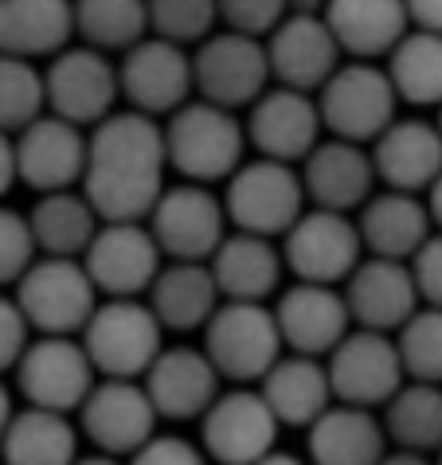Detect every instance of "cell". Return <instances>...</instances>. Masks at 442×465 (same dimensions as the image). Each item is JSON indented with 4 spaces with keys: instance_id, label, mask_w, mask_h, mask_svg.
<instances>
[{
    "instance_id": "6da1fadb",
    "label": "cell",
    "mask_w": 442,
    "mask_h": 465,
    "mask_svg": "<svg viewBox=\"0 0 442 465\" xmlns=\"http://www.w3.org/2000/svg\"><path fill=\"white\" fill-rule=\"evenodd\" d=\"M165 129L153 114L122 110L95 125L86 141L83 196L98 219H146L165 192Z\"/></svg>"
},
{
    "instance_id": "7a4b0ae2",
    "label": "cell",
    "mask_w": 442,
    "mask_h": 465,
    "mask_svg": "<svg viewBox=\"0 0 442 465\" xmlns=\"http://www.w3.org/2000/svg\"><path fill=\"white\" fill-rule=\"evenodd\" d=\"M246 129L227 106L216 102H185L180 110L168 114L165 125V149L168 169H176L185 180L196 184H216L227 180L243 164Z\"/></svg>"
},
{
    "instance_id": "3957f363",
    "label": "cell",
    "mask_w": 442,
    "mask_h": 465,
    "mask_svg": "<svg viewBox=\"0 0 442 465\" xmlns=\"http://www.w3.org/2000/svg\"><path fill=\"white\" fill-rule=\"evenodd\" d=\"M278 313L263 302H224L204 325V352L224 380H263L282 356Z\"/></svg>"
},
{
    "instance_id": "277c9868",
    "label": "cell",
    "mask_w": 442,
    "mask_h": 465,
    "mask_svg": "<svg viewBox=\"0 0 442 465\" xmlns=\"http://www.w3.org/2000/svg\"><path fill=\"white\" fill-rule=\"evenodd\" d=\"M161 317L137 297H110L90 313L83 344L102 376L137 380L161 356Z\"/></svg>"
},
{
    "instance_id": "5b68a950",
    "label": "cell",
    "mask_w": 442,
    "mask_h": 465,
    "mask_svg": "<svg viewBox=\"0 0 442 465\" xmlns=\"http://www.w3.org/2000/svg\"><path fill=\"white\" fill-rule=\"evenodd\" d=\"M95 297L98 286L90 278L86 262H75L67 254L40 258L16 282V302L35 332H59V337L83 332L90 313L98 309Z\"/></svg>"
},
{
    "instance_id": "8992f818",
    "label": "cell",
    "mask_w": 442,
    "mask_h": 465,
    "mask_svg": "<svg viewBox=\"0 0 442 465\" xmlns=\"http://www.w3.org/2000/svg\"><path fill=\"white\" fill-rule=\"evenodd\" d=\"M306 200H309L306 184L290 169V161L258 157L251 164H239L227 176L224 208L239 231H255V235L275 239L297 223V215L306 212Z\"/></svg>"
},
{
    "instance_id": "52a82bcc",
    "label": "cell",
    "mask_w": 442,
    "mask_h": 465,
    "mask_svg": "<svg viewBox=\"0 0 442 465\" xmlns=\"http://www.w3.org/2000/svg\"><path fill=\"white\" fill-rule=\"evenodd\" d=\"M399 90L392 74L372 67L368 59H357L348 67H337L329 83L321 86V122L333 137L345 141H376L387 125L396 122Z\"/></svg>"
},
{
    "instance_id": "ba28073f",
    "label": "cell",
    "mask_w": 442,
    "mask_h": 465,
    "mask_svg": "<svg viewBox=\"0 0 442 465\" xmlns=\"http://www.w3.org/2000/svg\"><path fill=\"white\" fill-rule=\"evenodd\" d=\"M360 227L348 219V212L314 208L302 212L297 223L282 235V258L297 274V282H348V274L360 266Z\"/></svg>"
},
{
    "instance_id": "9c48e42d",
    "label": "cell",
    "mask_w": 442,
    "mask_h": 465,
    "mask_svg": "<svg viewBox=\"0 0 442 465\" xmlns=\"http://www.w3.org/2000/svg\"><path fill=\"white\" fill-rule=\"evenodd\" d=\"M192 71H196V90L227 110H243L263 94L270 74V55L258 44V35L246 32H219L200 40L196 55H192Z\"/></svg>"
},
{
    "instance_id": "30bf717a",
    "label": "cell",
    "mask_w": 442,
    "mask_h": 465,
    "mask_svg": "<svg viewBox=\"0 0 442 465\" xmlns=\"http://www.w3.org/2000/svg\"><path fill=\"white\" fill-rule=\"evenodd\" d=\"M95 360L86 344L59 332H40V341L28 344V352L16 364V383L28 403L51 407V411H71L83 407V399L95 387Z\"/></svg>"
},
{
    "instance_id": "8fae6325",
    "label": "cell",
    "mask_w": 442,
    "mask_h": 465,
    "mask_svg": "<svg viewBox=\"0 0 442 465\" xmlns=\"http://www.w3.org/2000/svg\"><path fill=\"white\" fill-rule=\"evenodd\" d=\"M161 242L153 231H146L137 219H106L90 247L83 251V262L95 278L98 293L106 297H137L149 293L153 278L161 274Z\"/></svg>"
},
{
    "instance_id": "7c38bea8",
    "label": "cell",
    "mask_w": 442,
    "mask_h": 465,
    "mask_svg": "<svg viewBox=\"0 0 442 465\" xmlns=\"http://www.w3.org/2000/svg\"><path fill=\"white\" fill-rule=\"evenodd\" d=\"M47 110L75 125H98L122 94L118 67L98 47H63L47 67Z\"/></svg>"
},
{
    "instance_id": "4fadbf2b",
    "label": "cell",
    "mask_w": 442,
    "mask_h": 465,
    "mask_svg": "<svg viewBox=\"0 0 442 465\" xmlns=\"http://www.w3.org/2000/svg\"><path fill=\"white\" fill-rule=\"evenodd\" d=\"M403 356L399 344L380 329H357L345 332V341L329 352V380L333 395L341 403L357 407H380L403 387Z\"/></svg>"
},
{
    "instance_id": "5bb4252c",
    "label": "cell",
    "mask_w": 442,
    "mask_h": 465,
    "mask_svg": "<svg viewBox=\"0 0 442 465\" xmlns=\"http://www.w3.org/2000/svg\"><path fill=\"white\" fill-rule=\"evenodd\" d=\"M149 231L157 235L168 258L207 262L216 247L227 239V208L196 180L161 192L149 212Z\"/></svg>"
},
{
    "instance_id": "9a60e30c",
    "label": "cell",
    "mask_w": 442,
    "mask_h": 465,
    "mask_svg": "<svg viewBox=\"0 0 442 465\" xmlns=\"http://www.w3.org/2000/svg\"><path fill=\"white\" fill-rule=\"evenodd\" d=\"M118 79L129 106L165 118L188 102V90L196 86V71H192L185 44L153 35V40H137L134 47H126Z\"/></svg>"
},
{
    "instance_id": "2e32d148",
    "label": "cell",
    "mask_w": 442,
    "mask_h": 465,
    "mask_svg": "<svg viewBox=\"0 0 442 465\" xmlns=\"http://www.w3.org/2000/svg\"><path fill=\"white\" fill-rule=\"evenodd\" d=\"M157 419L161 415L146 387H137L134 380H118V376H106V383L90 387V395L79 407L83 434L102 454H137L153 438Z\"/></svg>"
},
{
    "instance_id": "e0dca14e",
    "label": "cell",
    "mask_w": 442,
    "mask_h": 465,
    "mask_svg": "<svg viewBox=\"0 0 442 465\" xmlns=\"http://www.w3.org/2000/svg\"><path fill=\"white\" fill-rule=\"evenodd\" d=\"M278 415L263 391H227L204 411V450L216 461L251 465L266 461L278 438Z\"/></svg>"
},
{
    "instance_id": "ac0fdd59",
    "label": "cell",
    "mask_w": 442,
    "mask_h": 465,
    "mask_svg": "<svg viewBox=\"0 0 442 465\" xmlns=\"http://www.w3.org/2000/svg\"><path fill=\"white\" fill-rule=\"evenodd\" d=\"M266 55H270V74H275L282 86L309 90V94H314V90H321L329 83V74L341 67L345 47L333 35L325 16L290 12V16L270 32Z\"/></svg>"
},
{
    "instance_id": "d6986e66",
    "label": "cell",
    "mask_w": 442,
    "mask_h": 465,
    "mask_svg": "<svg viewBox=\"0 0 442 465\" xmlns=\"http://www.w3.org/2000/svg\"><path fill=\"white\" fill-rule=\"evenodd\" d=\"M321 106L309 98V90L282 86L263 90L251 102V122H246V137L258 149V157H275V161H306L309 149L321 137Z\"/></svg>"
},
{
    "instance_id": "ffe728a7",
    "label": "cell",
    "mask_w": 442,
    "mask_h": 465,
    "mask_svg": "<svg viewBox=\"0 0 442 465\" xmlns=\"http://www.w3.org/2000/svg\"><path fill=\"white\" fill-rule=\"evenodd\" d=\"M16 169L24 184L40 196L71 188L86 173V137L79 134V125L59 114H40L16 137Z\"/></svg>"
},
{
    "instance_id": "44dd1931",
    "label": "cell",
    "mask_w": 442,
    "mask_h": 465,
    "mask_svg": "<svg viewBox=\"0 0 442 465\" xmlns=\"http://www.w3.org/2000/svg\"><path fill=\"white\" fill-rule=\"evenodd\" d=\"M345 302H348V313H353L357 325L392 332V329L407 325L423 297H419V286H415L411 266L403 262V258L372 254L368 262H360L353 274H348Z\"/></svg>"
},
{
    "instance_id": "7402d4cb",
    "label": "cell",
    "mask_w": 442,
    "mask_h": 465,
    "mask_svg": "<svg viewBox=\"0 0 442 465\" xmlns=\"http://www.w3.org/2000/svg\"><path fill=\"white\" fill-rule=\"evenodd\" d=\"M275 313L282 341L306 356H329L345 341L348 325H353L345 293H337L325 282H297L294 290L282 293Z\"/></svg>"
},
{
    "instance_id": "603a6c76",
    "label": "cell",
    "mask_w": 442,
    "mask_h": 465,
    "mask_svg": "<svg viewBox=\"0 0 442 465\" xmlns=\"http://www.w3.org/2000/svg\"><path fill=\"white\" fill-rule=\"evenodd\" d=\"M146 391L161 419L188 422L204 419V411L219 395V368L196 348H168L146 371Z\"/></svg>"
},
{
    "instance_id": "cb8c5ba5",
    "label": "cell",
    "mask_w": 442,
    "mask_h": 465,
    "mask_svg": "<svg viewBox=\"0 0 442 465\" xmlns=\"http://www.w3.org/2000/svg\"><path fill=\"white\" fill-rule=\"evenodd\" d=\"M306 196L314 208H333V212H353L372 200L376 184V161L360 149V141H321L309 149L306 169H302Z\"/></svg>"
},
{
    "instance_id": "d4e9b609",
    "label": "cell",
    "mask_w": 442,
    "mask_h": 465,
    "mask_svg": "<svg viewBox=\"0 0 442 465\" xmlns=\"http://www.w3.org/2000/svg\"><path fill=\"white\" fill-rule=\"evenodd\" d=\"M376 176L387 188L419 192L431 188L442 173V129L427 122H392L372 149Z\"/></svg>"
},
{
    "instance_id": "484cf974",
    "label": "cell",
    "mask_w": 442,
    "mask_h": 465,
    "mask_svg": "<svg viewBox=\"0 0 442 465\" xmlns=\"http://www.w3.org/2000/svg\"><path fill=\"white\" fill-rule=\"evenodd\" d=\"M325 20L341 40L345 55L380 59L407 35V0H325Z\"/></svg>"
},
{
    "instance_id": "4316f807",
    "label": "cell",
    "mask_w": 442,
    "mask_h": 465,
    "mask_svg": "<svg viewBox=\"0 0 442 465\" xmlns=\"http://www.w3.org/2000/svg\"><path fill=\"white\" fill-rule=\"evenodd\" d=\"M212 274L219 282V293L227 302H266L282 282L286 258L275 251V242L255 231H239L227 235L216 247V254L207 258Z\"/></svg>"
},
{
    "instance_id": "83f0119b",
    "label": "cell",
    "mask_w": 442,
    "mask_h": 465,
    "mask_svg": "<svg viewBox=\"0 0 442 465\" xmlns=\"http://www.w3.org/2000/svg\"><path fill=\"white\" fill-rule=\"evenodd\" d=\"M219 297L224 293H219L212 266L188 262V258H173V266H161V274L153 278V286H149L153 313L173 332L204 329L219 309Z\"/></svg>"
},
{
    "instance_id": "f1b7e54d",
    "label": "cell",
    "mask_w": 442,
    "mask_h": 465,
    "mask_svg": "<svg viewBox=\"0 0 442 465\" xmlns=\"http://www.w3.org/2000/svg\"><path fill=\"white\" fill-rule=\"evenodd\" d=\"M75 35L71 0H0V51L24 59L59 55Z\"/></svg>"
},
{
    "instance_id": "f546056e",
    "label": "cell",
    "mask_w": 442,
    "mask_h": 465,
    "mask_svg": "<svg viewBox=\"0 0 442 465\" xmlns=\"http://www.w3.org/2000/svg\"><path fill=\"white\" fill-rule=\"evenodd\" d=\"M431 208H423L411 192H384V196H372L360 212V239L364 247L380 258H407L431 239Z\"/></svg>"
},
{
    "instance_id": "4dcf8cb0",
    "label": "cell",
    "mask_w": 442,
    "mask_h": 465,
    "mask_svg": "<svg viewBox=\"0 0 442 465\" xmlns=\"http://www.w3.org/2000/svg\"><path fill=\"white\" fill-rule=\"evenodd\" d=\"M309 454L321 465H372L384 458V426L372 407L329 403L309 422Z\"/></svg>"
},
{
    "instance_id": "1f68e13d",
    "label": "cell",
    "mask_w": 442,
    "mask_h": 465,
    "mask_svg": "<svg viewBox=\"0 0 442 465\" xmlns=\"http://www.w3.org/2000/svg\"><path fill=\"white\" fill-rule=\"evenodd\" d=\"M263 395L282 426H309L333 399L329 368L317 364V356L294 352L278 356L275 368L263 376Z\"/></svg>"
},
{
    "instance_id": "d6a6232c",
    "label": "cell",
    "mask_w": 442,
    "mask_h": 465,
    "mask_svg": "<svg viewBox=\"0 0 442 465\" xmlns=\"http://www.w3.org/2000/svg\"><path fill=\"white\" fill-rule=\"evenodd\" d=\"M0 454L12 465H67L79 454V434L63 411L28 403V411L12 415L0 438Z\"/></svg>"
},
{
    "instance_id": "836d02e7",
    "label": "cell",
    "mask_w": 442,
    "mask_h": 465,
    "mask_svg": "<svg viewBox=\"0 0 442 465\" xmlns=\"http://www.w3.org/2000/svg\"><path fill=\"white\" fill-rule=\"evenodd\" d=\"M32 231H35V242H40L44 254H67V258H79L90 239L98 231V212L86 196H75V192L59 188V192H44V200L32 208Z\"/></svg>"
},
{
    "instance_id": "e575fe53",
    "label": "cell",
    "mask_w": 442,
    "mask_h": 465,
    "mask_svg": "<svg viewBox=\"0 0 442 465\" xmlns=\"http://www.w3.org/2000/svg\"><path fill=\"white\" fill-rule=\"evenodd\" d=\"M387 74L411 106H442V32H407L392 47Z\"/></svg>"
},
{
    "instance_id": "d590c367",
    "label": "cell",
    "mask_w": 442,
    "mask_h": 465,
    "mask_svg": "<svg viewBox=\"0 0 442 465\" xmlns=\"http://www.w3.org/2000/svg\"><path fill=\"white\" fill-rule=\"evenodd\" d=\"M387 415H384V430L392 442H399L403 450H442V391L438 383L415 380L411 387H399V391L387 399Z\"/></svg>"
},
{
    "instance_id": "8d00e7d4",
    "label": "cell",
    "mask_w": 442,
    "mask_h": 465,
    "mask_svg": "<svg viewBox=\"0 0 442 465\" xmlns=\"http://www.w3.org/2000/svg\"><path fill=\"white\" fill-rule=\"evenodd\" d=\"M75 32L98 51H126L149 32V0H75Z\"/></svg>"
},
{
    "instance_id": "74e56055",
    "label": "cell",
    "mask_w": 442,
    "mask_h": 465,
    "mask_svg": "<svg viewBox=\"0 0 442 465\" xmlns=\"http://www.w3.org/2000/svg\"><path fill=\"white\" fill-rule=\"evenodd\" d=\"M47 110V79L24 55L0 51V129L20 134Z\"/></svg>"
},
{
    "instance_id": "f35d334b",
    "label": "cell",
    "mask_w": 442,
    "mask_h": 465,
    "mask_svg": "<svg viewBox=\"0 0 442 465\" xmlns=\"http://www.w3.org/2000/svg\"><path fill=\"white\" fill-rule=\"evenodd\" d=\"M399 356L411 380L442 383V305L415 309L411 321L399 329Z\"/></svg>"
},
{
    "instance_id": "ab89813d",
    "label": "cell",
    "mask_w": 442,
    "mask_h": 465,
    "mask_svg": "<svg viewBox=\"0 0 442 465\" xmlns=\"http://www.w3.org/2000/svg\"><path fill=\"white\" fill-rule=\"evenodd\" d=\"M219 20V0H149V28L173 44H200Z\"/></svg>"
},
{
    "instance_id": "60d3db41",
    "label": "cell",
    "mask_w": 442,
    "mask_h": 465,
    "mask_svg": "<svg viewBox=\"0 0 442 465\" xmlns=\"http://www.w3.org/2000/svg\"><path fill=\"white\" fill-rule=\"evenodd\" d=\"M35 231H32V219L12 212V208H0V286H12V282L24 278V270L35 262Z\"/></svg>"
},
{
    "instance_id": "b9f144b4",
    "label": "cell",
    "mask_w": 442,
    "mask_h": 465,
    "mask_svg": "<svg viewBox=\"0 0 442 465\" xmlns=\"http://www.w3.org/2000/svg\"><path fill=\"white\" fill-rule=\"evenodd\" d=\"M290 0H219V20L231 32L246 35H270L286 20Z\"/></svg>"
},
{
    "instance_id": "7bdbcfd3",
    "label": "cell",
    "mask_w": 442,
    "mask_h": 465,
    "mask_svg": "<svg viewBox=\"0 0 442 465\" xmlns=\"http://www.w3.org/2000/svg\"><path fill=\"white\" fill-rule=\"evenodd\" d=\"M32 337V321L24 317V309L16 297H0V371L16 368L20 356L28 352Z\"/></svg>"
},
{
    "instance_id": "ee69618b",
    "label": "cell",
    "mask_w": 442,
    "mask_h": 465,
    "mask_svg": "<svg viewBox=\"0 0 442 465\" xmlns=\"http://www.w3.org/2000/svg\"><path fill=\"white\" fill-rule=\"evenodd\" d=\"M411 274L427 305H442V235H431L411 254Z\"/></svg>"
},
{
    "instance_id": "f6af8a7d",
    "label": "cell",
    "mask_w": 442,
    "mask_h": 465,
    "mask_svg": "<svg viewBox=\"0 0 442 465\" xmlns=\"http://www.w3.org/2000/svg\"><path fill=\"white\" fill-rule=\"evenodd\" d=\"M134 461H141V465H153V461L157 465H196L200 450L180 434H153L149 442L134 454Z\"/></svg>"
},
{
    "instance_id": "bcb514c9",
    "label": "cell",
    "mask_w": 442,
    "mask_h": 465,
    "mask_svg": "<svg viewBox=\"0 0 442 465\" xmlns=\"http://www.w3.org/2000/svg\"><path fill=\"white\" fill-rule=\"evenodd\" d=\"M20 180V169H16V141L8 137V129H0V196Z\"/></svg>"
},
{
    "instance_id": "7dc6e473",
    "label": "cell",
    "mask_w": 442,
    "mask_h": 465,
    "mask_svg": "<svg viewBox=\"0 0 442 465\" xmlns=\"http://www.w3.org/2000/svg\"><path fill=\"white\" fill-rule=\"evenodd\" d=\"M407 12H411V24L442 32V0H407Z\"/></svg>"
},
{
    "instance_id": "c3c4849f",
    "label": "cell",
    "mask_w": 442,
    "mask_h": 465,
    "mask_svg": "<svg viewBox=\"0 0 442 465\" xmlns=\"http://www.w3.org/2000/svg\"><path fill=\"white\" fill-rule=\"evenodd\" d=\"M427 208H431V219H435L438 231H442V173H438V180L431 184V200H427Z\"/></svg>"
},
{
    "instance_id": "681fc988",
    "label": "cell",
    "mask_w": 442,
    "mask_h": 465,
    "mask_svg": "<svg viewBox=\"0 0 442 465\" xmlns=\"http://www.w3.org/2000/svg\"><path fill=\"white\" fill-rule=\"evenodd\" d=\"M12 415H16V411H12V395H8V387L0 383V438H5V430H8Z\"/></svg>"
},
{
    "instance_id": "f907efd6",
    "label": "cell",
    "mask_w": 442,
    "mask_h": 465,
    "mask_svg": "<svg viewBox=\"0 0 442 465\" xmlns=\"http://www.w3.org/2000/svg\"><path fill=\"white\" fill-rule=\"evenodd\" d=\"M438 129H442V110H438Z\"/></svg>"
},
{
    "instance_id": "816d5d0a",
    "label": "cell",
    "mask_w": 442,
    "mask_h": 465,
    "mask_svg": "<svg viewBox=\"0 0 442 465\" xmlns=\"http://www.w3.org/2000/svg\"><path fill=\"white\" fill-rule=\"evenodd\" d=\"M438 454H442V450H438Z\"/></svg>"
}]
</instances>
